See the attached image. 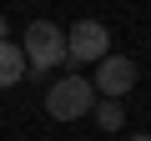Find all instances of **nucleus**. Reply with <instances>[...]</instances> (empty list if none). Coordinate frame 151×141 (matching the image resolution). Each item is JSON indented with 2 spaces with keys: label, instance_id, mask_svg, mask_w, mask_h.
Instances as JSON below:
<instances>
[{
  "label": "nucleus",
  "instance_id": "1",
  "mask_svg": "<svg viewBox=\"0 0 151 141\" xmlns=\"http://www.w3.org/2000/svg\"><path fill=\"white\" fill-rule=\"evenodd\" d=\"M91 106H96V86L86 76H60L45 91V116L50 121H81V116H91Z\"/></svg>",
  "mask_w": 151,
  "mask_h": 141
},
{
  "label": "nucleus",
  "instance_id": "2",
  "mask_svg": "<svg viewBox=\"0 0 151 141\" xmlns=\"http://www.w3.org/2000/svg\"><path fill=\"white\" fill-rule=\"evenodd\" d=\"M20 55H25V65H35V70L50 76V65L65 60V30L55 20H30L25 25V40H20Z\"/></svg>",
  "mask_w": 151,
  "mask_h": 141
},
{
  "label": "nucleus",
  "instance_id": "3",
  "mask_svg": "<svg viewBox=\"0 0 151 141\" xmlns=\"http://www.w3.org/2000/svg\"><path fill=\"white\" fill-rule=\"evenodd\" d=\"M111 55V30L101 25V20H76L70 30H65V60L70 65H86V60H106Z\"/></svg>",
  "mask_w": 151,
  "mask_h": 141
},
{
  "label": "nucleus",
  "instance_id": "4",
  "mask_svg": "<svg viewBox=\"0 0 151 141\" xmlns=\"http://www.w3.org/2000/svg\"><path fill=\"white\" fill-rule=\"evenodd\" d=\"M96 91H101V101H121L131 86H136V60L131 55H106L101 65H96V81H91Z\"/></svg>",
  "mask_w": 151,
  "mask_h": 141
},
{
  "label": "nucleus",
  "instance_id": "5",
  "mask_svg": "<svg viewBox=\"0 0 151 141\" xmlns=\"http://www.w3.org/2000/svg\"><path fill=\"white\" fill-rule=\"evenodd\" d=\"M20 76H25V55H20V45H15V40H0V91L20 86Z\"/></svg>",
  "mask_w": 151,
  "mask_h": 141
},
{
  "label": "nucleus",
  "instance_id": "6",
  "mask_svg": "<svg viewBox=\"0 0 151 141\" xmlns=\"http://www.w3.org/2000/svg\"><path fill=\"white\" fill-rule=\"evenodd\" d=\"M121 121H126L121 101H96V126L101 131H121Z\"/></svg>",
  "mask_w": 151,
  "mask_h": 141
},
{
  "label": "nucleus",
  "instance_id": "7",
  "mask_svg": "<svg viewBox=\"0 0 151 141\" xmlns=\"http://www.w3.org/2000/svg\"><path fill=\"white\" fill-rule=\"evenodd\" d=\"M126 141H151V136H146V131H136V136H126Z\"/></svg>",
  "mask_w": 151,
  "mask_h": 141
}]
</instances>
